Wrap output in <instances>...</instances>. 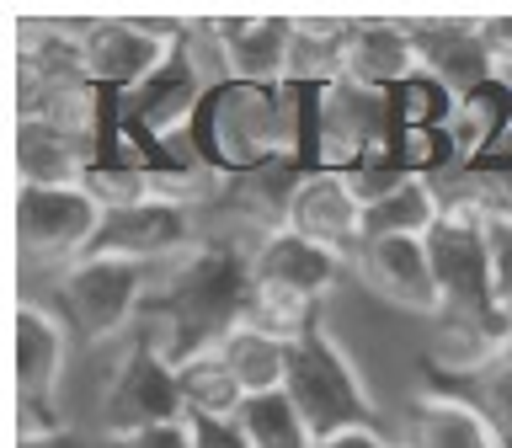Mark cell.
<instances>
[{
    "label": "cell",
    "instance_id": "obj_19",
    "mask_svg": "<svg viewBox=\"0 0 512 448\" xmlns=\"http://www.w3.org/2000/svg\"><path fill=\"white\" fill-rule=\"evenodd\" d=\"M214 352L224 358V368H230V379L240 384V395H272L283 390L288 379V336L256 326V320H240L235 331H224Z\"/></svg>",
    "mask_w": 512,
    "mask_h": 448
},
{
    "label": "cell",
    "instance_id": "obj_4",
    "mask_svg": "<svg viewBox=\"0 0 512 448\" xmlns=\"http://www.w3.org/2000/svg\"><path fill=\"white\" fill-rule=\"evenodd\" d=\"M155 272L160 267L91 251L70 272H59V304L86 342H112V336L123 342L144 320V304L155 294Z\"/></svg>",
    "mask_w": 512,
    "mask_h": 448
},
{
    "label": "cell",
    "instance_id": "obj_15",
    "mask_svg": "<svg viewBox=\"0 0 512 448\" xmlns=\"http://www.w3.org/2000/svg\"><path fill=\"white\" fill-rule=\"evenodd\" d=\"M64 363H70V331L54 310L22 304L16 310V395L22 406H48L54 411Z\"/></svg>",
    "mask_w": 512,
    "mask_h": 448
},
{
    "label": "cell",
    "instance_id": "obj_1",
    "mask_svg": "<svg viewBox=\"0 0 512 448\" xmlns=\"http://www.w3.org/2000/svg\"><path fill=\"white\" fill-rule=\"evenodd\" d=\"M304 86H224L208 91V102L198 112V150L214 166L230 171H267L299 155V118L294 102Z\"/></svg>",
    "mask_w": 512,
    "mask_h": 448
},
{
    "label": "cell",
    "instance_id": "obj_12",
    "mask_svg": "<svg viewBox=\"0 0 512 448\" xmlns=\"http://www.w3.org/2000/svg\"><path fill=\"white\" fill-rule=\"evenodd\" d=\"M198 246H203L198 203L166 198V203H139V208H123V214H107L91 251L128 256V262H144V267H171L176 256H187Z\"/></svg>",
    "mask_w": 512,
    "mask_h": 448
},
{
    "label": "cell",
    "instance_id": "obj_11",
    "mask_svg": "<svg viewBox=\"0 0 512 448\" xmlns=\"http://www.w3.org/2000/svg\"><path fill=\"white\" fill-rule=\"evenodd\" d=\"M208 91H214V80H208V70L192 59V48L182 38V54H176L166 70H155L139 91L118 96L123 102L118 118H123V128H134L144 144H160V139H176V134H187V128H198V112L208 102Z\"/></svg>",
    "mask_w": 512,
    "mask_h": 448
},
{
    "label": "cell",
    "instance_id": "obj_26",
    "mask_svg": "<svg viewBox=\"0 0 512 448\" xmlns=\"http://www.w3.org/2000/svg\"><path fill=\"white\" fill-rule=\"evenodd\" d=\"M102 448H198V438H192V422H187V416H176V422H160V427H144V432L102 438Z\"/></svg>",
    "mask_w": 512,
    "mask_h": 448
},
{
    "label": "cell",
    "instance_id": "obj_2",
    "mask_svg": "<svg viewBox=\"0 0 512 448\" xmlns=\"http://www.w3.org/2000/svg\"><path fill=\"white\" fill-rule=\"evenodd\" d=\"M342 272H347L342 256L304 240L288 224L262 230L251 240V315L246 320L294 342L299 331H310L320 320V304H326Z\"/></svg>",
    "mask_w": 512,
    "mask_h": 448
},
{
    "label": "cell",
    "instance_id": "obj_20",
    "mask_svg": "<svg viewBox=\"0 0 512 448\" xmlns=\"http://www.w3.org/2000/svg\"><path fill=\"white\" fill-rule=\"evenodd\" d=\"M507 134H512V80L507 75H496L486 86H475L470 96H459L454 118H448V139H454L459 166H475Z\"/></svg>",
    "mask_w": 512,
    "mask_h": 448
},
{
    "label": "cell",
    "instance_id": "obj_14",
    "mask_svg": "<svg viewBox=\"0 0 512 448\" xmlns=\"http://www.w3.org/2000/svg\"><path fill=\"white\" fill-rule=\"evenodd\" d=\"M214 64L235 86H288V54H294V22L251 16V22H208L203 27Z\"/></svg>",
    "mask_w": 512,
    "mask_h": 448
},
{
    "label": "cell",
    "instance_id": "obj_9",
    "mask_svg": "<svg viewBox=\"0 0 512 448\" xmlns=\"http://www.w3.org/2000/svg\"><path fill=\"white\" fill-rule=\"evenodd\" d=\"M315 102V160L320 171H352L363 155L395 134L390 91H368L358 80H331V86L310 91Z\"/></svg>",
    "mask_w": 512,
    "mask_h": 448
},
{
    "label": "cell",
    "instance_id": "obj_21",
    "mask_svg": "<svg viewBox=\"0 0 512 448\" xmlns=\"http://www.w3.org/2000/svg\"><path fill=\"white\" fill-rule=\"evenodd\" d=\"M235 422H240V432H246L251 448H315V443H320L315 427L304 422V411L288 400V390L240 400Z\"/></svg>",
    "mask_w": 512,
    "mask_h": 448
},
{
    "label": "cell",
    "instance_id": "obj_24",
    "mask_svg": "<svg viewBox=\"0 0 512 448\" xmlns=\"http://www.w3.org/2000/svg\"><path fill=\"white\" fill-rule=\"evenodd\" d=\"M464 374H470V390H464V395L486 411V422L496 427V438L512 448V331L475 368H464Z\"/></svg>",
    "mask_w": 512,
    "mask_h": 448
},
{
    "label": "cell",
    "instance_id": "obj_17",
    "mask_svg": "<svg viewBox=\"0 0 512 448\" xmlns=\"http://www.w3.org/2000/svg\"><path fill=\"white\" fill-rule=\"evenodd\" d=\"M400 448H507V443L496 438V427L470 395L427 390V395H411Z\"/></svg>",
    "mask_w": 512,
    "mask_h": 448
},
{
    "label": "cell",
    "instance_id": "obj_22",
    "mask_svg": "<svg viewBox=\"0 0 512 448\" xmlns=\"http://www.w3.org/2000/svg\"><path fill=\"white\" fill-rule=\"evenodd\" d=\"M352 22H294V54H288V86H331L347 64Z\"/></svg>",
    "mask_w": 512,
    "mask_h": 448
},
{
    "label": "cell",
    "instance_id": "obj_29",
    "mask_svg": "<svg viewBox=\"0 0 512 448\" xmlns=\"http://www.w3.org/2000/svg\"><path fill=\"white\" fill-rule=\"evenodd\" d=\"M315 448H400V443H390L379 427H342L331 438H320Z\"/></svg>",
    "mask_w": 512,
    "mask_h": 448
},
{
    "label": "cell",
    "instance_id": "obj_3",
    "mask_svg": "<svg viewBox=\"0 0 512 448\" xmlns=\"http://www.w3.org/2000/svg\"><path fill=\"white\" fill-rule=\"evenodd\" d=\"M283 390L304 411V422L315 427V438H331L342 427H374V395H368L352 352L326 331V320H315L310 331L288 342Z\"/></svg>",
    "mask_w": 512,
    "mask_h": 448
},
{
    "label": "cell",
    "instance_id": "obj_28",
    "mask_svg": "<svg viewBox=\"0 0 512 448\" xmlns=\"http://www.w3.org/2000/svg\"><path fill=\"white\" fill-rule=\"evenodd\" d=\"M480 43H486V59L496 64V75H507L512 70V16L480 22Z\"/></svg>",
    "mask_w": 512,
    "mask_h": 448
},
{
    "label": "cell",
    "instance_id": "obj_23",
    "mask_svg": "<svg viewBox=\"0 0 512 448\" xmlns=\"http://www.w3.org/2000/svg\"><path fill=\"white\" fill-rule=\"evenodd\" d=\"M176 384H182V416H235L240 400H246L214 347L176 363Z\"/></svg>",
    "mask_w": 512,
    "mask_h": 448
},
{
    "label": "cell",
    "instance_id": "obj_13",
    "mask_svg": "<svg viewBox=\"0 0 512 448\" xmlns=\"http://www.w3.org/2000/svg\"><path fill=\"white\" fill-rule=\"evenodd\" d=\"M288 230H299L304 240L336 251L352 267V256L363 246V203L352 192L347 171H304L294 182V198H288Z\"/></svg>",
    "mask_w": 512,
    "mask_h": 448
},
{
    "label": "cell",
    "instance_id": "obj_10",
    "mask_svg": "<svg viewBox=\"0 0 512 448\" xmlns=\"http://www.w3.org/2000/svg\"><path fill=\"white\" fill-rule=\"evenodd\" d=\"M352 272L374 299L395 304L406 315H448L443 304V283L432 267V246L416 235H384V240H363L352 256Z\"/></svg>",
    "mask_w": 512,
    "mask_h": 448
},
{
    "label": "cell",
    "instance_id": "obj_5",
    "mask_svg": "<svg viewBox=\"0 0 512 448\" xmlns=\"http://www.w3.org/2000/svg\"><path fill=\"white\" fill-rule=\"evenodd\" d=\"M427 246H432V267H438L448 315H459V326H470V331L507 336V326L496 320V299H491L486 214H475V208H464V203H448L438 230L427 235Z\"/></svg>",
    "mask_w": 512,
    "mask_h": 448
},
{
    "label": "cell",
    "instance_id": "obj_8",
    "mask_svg": "<svg viewBox=\"0 0 512 448\" xmlns=\"http://www.w3.org/2000/svg\"><path fill=\"white\" fill-rule=\"evenodd\" d=\"M187 27L171 22H80V59L91 91L128 96L182 54Z\"/></svg>",
    "mask_w": 512,
    "mask_h": 448
},
{
    "label": "cell",
    "instance_id": "obj_30",
    "mask_svg": "<svg viewBox=\"0 0 512 448\" xmlns=\"http://www.w3.org/2000/svg\"><path fill=\"white\" fill-rule=\"evenodd\" d=\"M22 448H91L75 427H59V432H43V438H22Z\"/></svg>",
    "mask_w": 512,
    "mask_h": 448
},
{
    "label": "cell",
    "instance_id": "obj_16",
    "mask_svg": "<svg viewBox=\"0 0 512 448\" xmlns=\"http://www.w3.org/2000/svg\"><path fill=\"white\" fill-rule=\"evenodd\" d=\"M411 38L422 75L438 80L443 91L470 96L475 86L496 80V64L486 59V43H480V22H411Z\"/></svg>",
    "mask_w": 512,
    "mask_h": 448
},
{
    "label": "cell",
    "instance_id": "obj_25",
    "mask_svg": "<svg viewBox=\"0 0 512 448\" xmlns=\"http://www.w3.org/2000/svg\"><path fill=\"white\" fill-rule=\"evenodd\" d=\"M486 240H491V299H496V320L512 331V214L486 219Z\"/></svg>",
    "mask_w": 512,
    "mask_h": 448
},
{
    "label": "cell",
    "instance_id": "obj_7",
    "mask_svg": "<svg viewBox=\"0 0 512 448\" xmlns=\"http://www.w3.org/2000/svg\"><path fill=\"white\" fill-rule=\"evenodd\" d=\"M107 224V208L80 187H22L16 203V235H22V256L38 267L70 272L80 256H91L96 235Z\"/></svg>",
    "mask_w": 512,
    "mask_h": 448
},
{
    "label": "cell",
    "instance_id": "obj_6",
    "mask_svg": "<svg viewBox=\"0 0 512 448\" xmlns=\"http://www.w3.org/2000/svg\"><path fill=\"white\" fill-rule=\"evenodd\" d=\"M176 416H182L176 363L134 326V336H123L112 374L102 379V432L123 438V432H144V427L176 422Z\"/></svg>",
    "mask_w": 512,
    "mask_h": 448
},
{
    "label": "cell",
    "instance_id": "obj_18",
    "mask_svg": "<svg viewBox=\"0 0 512 448\" xmlns=\"http://www.w3.org/2000/svg\"><path fill=\"white\" fill-rule=\"evenodd\" d=\"M422 75L411 22H352L342 80H358L368 91H395Z\"/></svg>",
    "mask_w": 512,
    "mask_h": 448
},
{
    "label": "cell",
    "instance_id": "obj_27",
    "mask_svg": "<svg viewBox=\"0 0 512 448\" xmlns=\"http://www.w3.org/2000/svg\"><path fill=\"white\" fill-rule=\"evenodd\" d=\"M187 422H192V438H198V448H251L235 416H187Z\"/></svg>",
    "mask_w": 512,
    "mask_h": 448
}]
</instances>
